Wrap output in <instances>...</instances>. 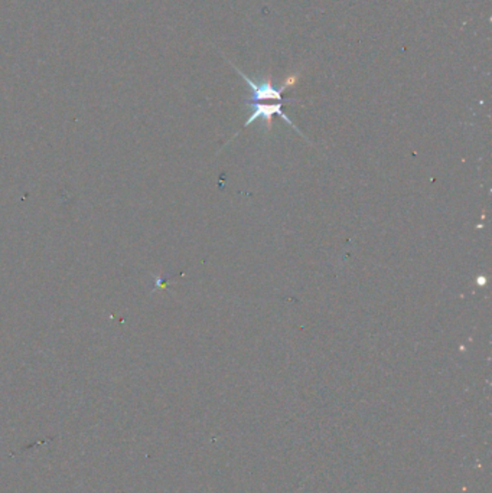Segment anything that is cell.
<instances>
[{"mask_svg":"<svg viewBox=\"0 0 492 493\" xmlns=\"http://www.w3.org/2000/svg\"><path fill=\"white\" fill-rule=\"evenodd\" d=\"M237 69V68H236ZM237 72L241 75L243 80L247 83V86L251 88V101H268V100H275L278 103H282L283 101V88H275L272 86V83L266 81V83H260V84H256L251 79H248L247 75H244L241 71L237 69Z\"/></svg>","mask_w":492,"mask_h":493,"instance_id":"cell-2","label":"cell"},{"mask_svg":"<svg viewBox=\"0 0 492 493\" xmlns=\"http://www.w3.org/2000/svg\"><path fill=\"white\" fill-rule=\"evenodd\" d=\"M275 115H278L279 117H282L289 126H292L299 134H302L300 132H299V129L292 123V120L285 115V111L282 110V103H278V104H263V103H256V104H253V112H251V115H250V117H248V120L246 122V124H244V127H247V126H250L251 123H254L257 119H263L264 122H266L268 123V127H270L272 126V119H273V116Z\"/></svg>","mask_w":492,"mask_h":493,"instance_id":"cell-1","label":"cell"},{"mask_svg":"<svg viewBox=\"0 0 492 493\" xmlns=\"http://www.w3.org/2000/svg\"><path fill=\"white\" fill-rule=\"evenodd\" d=\"M478 284H485V279H484V277H482V279L479 277V279H478Z\"/></svg>","mask_w":492,"mask_h":493,"instance_id":"cell-3","label":"cell"}]
</instances>
